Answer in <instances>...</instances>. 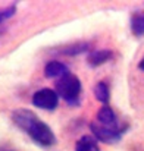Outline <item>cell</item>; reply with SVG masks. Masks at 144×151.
Here are the masks:
<instances>
[{
	"label": "cell",
	"instance_id": "obj_1",
	"mask_svg": "<svg viewBox=\"0 0 144 151\" xmlns=\"http://www.w3.org/2000/svg\"><path fill=\"white\" fill-rule=\"evenodd\" d=\"M12 120L18 128H21L27 135H30L33 141H35L38 145L50 147L56 142V137L50 129V126L43 120H40L34 111L27 109H18L12 113Z\"/></svg>",
	"mask_w": 144,
	"mask_h": 151
},
{
	"label": "cell",
	"instance_id": "obj_2",
	"mask_svg": "<svg viewBox=\"0 0 144 151\" xmlns=\"http://www.w3.org/2000/svg\"><path fill=\"white\" fill-rule=\"evenodd\" d=\"M56 93L69 106H78L81 101V93H82L80 78L69 72L63 78L56 81Z\"/></svg>",
	"mask_w": 144,
	"mask_h": 151
},
{
	"label": "cell",
	"instance_id": "obj_3",
	"mask_svg": "<svg viewBox=\"0 0 144 151\" xmlns=\"http://www.w3.org/2000/svg\"><path fill=\"white\" fill-rule=\"evenodd\" d=\"M90 129L94 135L97 141L100 142H104V144H116L121 141L124 132H125V128H121V129H116V128H107V126H103L100 123H97L96 120L90 123Z\"/></svg>",
	"mask_w": 144,
	"mask_h": 151
},
{
	"label": "cell",
	"instance_id": "obj_4",
	"mask_svg": "<svg viewBox=\"0 0 144 151\" xmlns=\"http://www.w3.org/2000/svg\"><path fill=\"white\" fill-rule=\"evenodd\" d=\"M31 101L35 107H40L43 110H54L59 104V96H57L56 90L41 88L34 93Z\"/></svg>",
	"mask_w": 144,
	"mask_h": 151
},
{
	"label": "cell",
	"instance_id": "obj_5",
	"mask_svg": "<svg viewBox=\"0 0 144 151\" xmlns=\"http://www.w3.org/2000/svg\"><path fill=\"white\" fill-rule=\"evenodd\" d=\"M96 122L100 123V125H103V126H107V128H116V129H121L122 128L119 125V120H118L115 111L107 104L103 106V107H100V110L97 111Z\"/></svg>",
	"mask_w": 144,
	"mask_h": 151
},
{
	"label": "cell",
	"instance_id": "obj_6",
	"mask_svg": "<svg viewBox=\"0 0 144 151\" xmlns=\"http://www.w3.org/2000/svg\"><path fill=\"white\" fill-rule=\"evenodd\" d=\"M68 73H69L68 66L59 60H50L44 68V75L50 79H60Z\"/></svg>",
	"mask_w": 144,
	"mask_h": 151
},
{
	"label": "cell",
	"instance_id": "obj_7",
	"mask_svg": "<svg viewBox=\"0 0 144 151\" xmlns=\"http://www.w3.org/2000/svg\"><path fill=\"white\" fill-rule=\"evenodd\" d=\"M112 57V51L109 49H97V50L90 51L88 57H87V63L93 68H97L106 62H109Z\"/></svg>",
	"mask_w": 144,
	"mask_h": 151
},
{
	"label": "cell",
	"instance_id": "obj_8",
	"mask_svg": "<svg viewBox=\"0 0 144 151\" xmlns=\"http://www.w3.org/2000/svg\"><path fill=\"white\" fill-rule=\"evenodd\" d=\"M94 137H90V135H84L81 137L77 144H75V151H100L98 148V144Z\"/></svg>",
	"mask_w": 144,
	"mask_h": 151
},
{
	"label": "cell",
	"instance_id": "obj_9",
	"mask_svg": "<svg viewBox=\"0 0 144 151\" xmlns=\"http://www.w3.org/2000/svg\"><path fill=\"white\" fill-rule=\"evenodd\" d=\"M131 31L135 37L144 35V12H134L131 16Z\"/></svg>",
	"mask_w": 144,
	"mask_h": 151
},
{
	"label": "cell",
	"instance_id": "obj_10",
	"mask_svg": "<svg viewBox=\"0 0 144 151\" xmlns=\"http://www.w3.org/2000/svg\"><path fill=\"white\" fill-rule=\"evenodd\" d=\"M88 50H90V43H87V41H78V43L65 46L60 50V53L62 54H66V56H77V54L85 53V51H88Z\"/></svg>",
	"mask_w": 144,
	"mask_h": 151
},
{
	"label": "cell",
	"instance_id": "obj_11",
	"mask_svg": "<svg viewBox=\"0 0 144 151\" xmlns=\"http://www.w3.org/2000/svg\"><path fill=\"white\" fill-rule=\"evenodd\" d=\"M94 96H96L97 100L100 101V103H103L104 106L109 103L110 91H109V85L104 81H100V82L96 84V87H94Z\"/></svg>",
	"mask_w": 144,
	"mask_h": 151
},
{
	"label": "cell",
	"instance_id": "obj_12",
	"mask_svg": "<svg viewBox=\"0 0 144 151\" xmlns=\"http://www.w3.org/2000/svg\"><path fill=\"white\" fill-rule=\"evenodd\" d=\"M15 12H16V6H15V4H10V6H7V7L0 9V24H1L4 19H9L10 16H13Z\"/></svg>",
	"mask_w": 144,
	"mask_h": 151
},
{
	"label": "cell",
	"instance_id": "obj_13",
	"mask_svg": "<svg viewBox=\"0 0 144 151\" xmlns=\"http://www.w3.org/2000/svg\"><path fill=\"white\" fill-rule=\"evenodd\" d=\"M138 68H140L141 70H144V57H143V60H141V62L138 63Z\"/></svg>",
	"mask_w": 144,
	"mask_h": 151
}]
</instances>
